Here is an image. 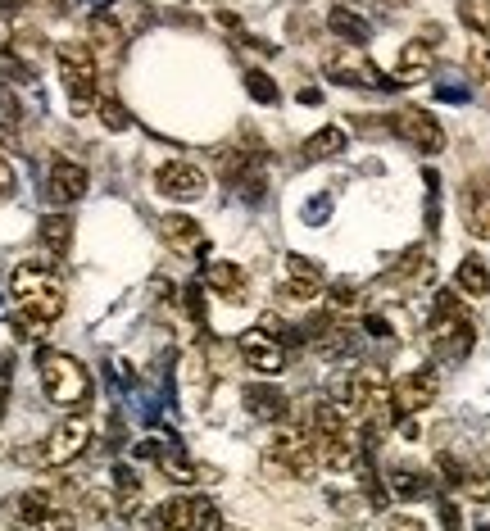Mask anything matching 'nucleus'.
I'll return each instance as SVG.
<instances>
[{
    "label": "nucleus",
    "mask_w": 490,
    "mask_h": 531,
    "mask_svg": "<svg viewBox=\"0 0 490 531\" xmlns=\"http://www.w3.org/2000/svg\"><path fill=\"white\" fill-rule=\"evenodd\" d=\"M46 196L50 205H73V200L87 196V168L73 164V159H55L46 177Z\"/></svg>",
    "instance_id": "obj_13"
},
{
    "label": "nucleus",
    "mask_w": 490,
    "mask_h": 531,
    "mask_svg": "<svg viewBox=\"0 0 490 531\" xmlns=\"http://www.w3.org/2000/svg\"><path fill=\"white\" fill-rule=\"evenodd\" d=\"M87 46L91 55H96V64H114L118 55H123V46H128V32H123V23L114 19V14H91L87 23Z\"/></svg>",
    "instance_id": "obj_12"
},
{
    "label": "nucleus",
    "mask_w": 490,
    "mask_h": 531,
    "mask_svg": "<svg viewBox=\"0 0 490 531\" xmlns=\"http://www.w3.org/2000/svg\"><path fill=\"white\" fill-rule=\"evenodd\" d=\"M14 191V168H10V159L0 155V196H10Z\"/></svg>",
    "instance_id": "obj_38"
},
{
    "label": "nucleus",
    "mask_w": 490,
    "mask_h": 531,
    "mask_svg": "<svg viewBox=\"0 0 490 531\" xmlns=\"http://www.w3.org/2000/svg\"><path fill=\"white\" fill-rule=\"evenodd\" d=\"M37 377L41 391L55 409H87L91 400V373L64 350H41L37 354Z\"/></svg>",
    "instance_id": "obj_2"
},
{
    "label": "nucleus",
    "mask_w": 490,
    "mask_h": 531,
    "mask_svg": "<svg viewBox=\"0 0 490 531\" xmlns=\"http://www.w3.org/2000/svg\"><path fill=\"white\" fill-rule=\"evenodd\" d=\"M273 459L282 463L291 477H314L318 468V445L304 427H277L273 432Z\"/></svg>",
    "instance_id": "obj_7"
},
{
    "label": "nucleus",
    "mask_w": 490,
    "mask_h": 531,
    "mask_svg": "<svg viewBox=\"0 0 490 531\" xmlns=\"http://www.w3.org/2000/svg\"><path fill=\"white\" fill-rule=\"evenodd\" d=\"M286 268H291V277H300V282H323V264H318V259L291 255V259H286Z\"/></svg>",
    "instance_id": "obj_32"
},
{
    "label": "nucleus",
    "mask_w": 490,
    "mask_h": 531,
    "mask_svg": "<svg viewBox=\"0 0 490 531\" xmlns=\"http://www.w3.org/2000/svg\"><path fill=\"white\" fill-rule=\"evenodd\" d=\"M332 305H336V309H359V305H363V295L354 291L350 282H336V286H332Z\"/></svg>",
    "instance_id": "obj_35"
},
{
    "label": "nucleus",
    "mask_w": 490,
    "mask_h": 531,
    "mask_svg": "<svg viewBox=\"0 0 490 531\" xmlns=\"http://www.w3.org/2000/svg\"><path fill=\"white\" fill-rule=\"evenodd\" d=\"M200 286H209V291H218L223 300H245V286H250V277H245V268L241 264H209L205 268V282Z\"/></svg>",
    "instance_id": "obj_18"
},
{
    "label": "nucleus",
    "mask_w": 490,
    "mask_h": 531,
    "mask_svg": "<svg viewBox=\"0 0 490 531\" xmlns=\"http://www.w3.org/2000/svg\"><path fill=\"white\" fill-rule=\"evenodd\" d=\"M432 73V46H422V41H409L400 50V64H395V78L400 82H418Z\"/></svg>",
    "instance_id": "obj_21"
},
{
    "label": "nucleus",
    "mask_w": 490,
    "mask_h": 531,
    "mask_svg": "<svg viewBox=\"0 0 490 531\" xmlns=\"http://www.w3.org/2000/svg\"><path fill=\"white\" fill-rule=\"evenodd\" d=\"M55 273H50L46 264H37V259H28V264H19L10 273V295L19 300V305H28V300H37V295L55 291Z\"/></svg>",
    "instance_id": "obj_16"
},
{
    "label": "nucleus",
    "mask_w": 490,
    "mask_h": 531,
    "mask_svg": "<svg viewBox=\"0 0 490 531\" xmlns=\"http://www.w3.org/2000/svg\"><path fill=\"white\" fill-rule=\"evenodd\" d=\"M318 295H323V282H300V277L282 282V300H286V305H314Z\"/></svg>",
    "instance_id": "obj_30"
},
{
    "label": "nucleus",
    "mask_w": 490,
    "mask_h": 531,
    "mask_svg": "<svg viewBox=\"0 0 490 531\" xmlns=\"http://www.w3.org/2000/svg\"><path fill=\"white\" fill-rule=\"evenodd\" d=\"M386 531H427V527H422L418 518H404V513H400V518H391V522H386Z\"/></svg>",
    "instance_id": "obj_39"
},
{
    "label": "nucleus",
    "mask_w": 490,
    "mask_h": 531,
    "mask_svg": "<svg viewBox=\"0 0 490 531\" xmlns=\"http://www.w3.org/2000/svg\"><path fill=\"white\" fill-rule=\"evenodd\" d=\"M327 78L341 82V87H368V91H377L386 82L382 73H377L373 59L354 55V50H336V55H327Z\"/></svg>",
    "instance_id": "obj_10"
},
{
    "label": "nucleus",
    "mask_w": 490,
    "mask_h": 531,
    "mask_svg": "<svg viewBox=\"0 0 490 531\" xmlns=\"http://www.w3.org/2000/svg\"><path fill=\"white\" fill-rule=\"evenodd\" d=\"M459 14H463V23H468L477 37L490 41V0H463Z\"/></svg>",
    "instance_id": "obj_27"
},
{
    "label": "nucleus",
    "mask_w": 490,
    "mask_h": 531,
    "mask_svg": "<svg viewBox=\"0 0 490 531\" xmlns=\"http://www.w3.org/2000/svg\"><path fill=\"white\" fill-rule=\"evenodd\" d=\"M441 37H445V28H441V23H427V28L418 32V41H422V46H441Z\"/></svg>",
    "instance_id": "obj_37"
},
{
    "label": "nucleus",
    "mask_w": 490,
    "mask_h": 531,
    "mask_svg": "<svg viewBox=\"0 0 490 531\" xmlns=\"http://www.w3.org/2000/svg\"><path fill=\"white\" fill-rule=\"evenodd\" d=\"M155 187L164 191L168 200H200L209 182H205V173H200L196 164H187V159H168V164H159Z\"/></svg>",
    "instance_id": "obj_8"
},
{
    "label": "nucleus",
    "mask_w": 490,
    "mask_h": 531,
    "mask_svg": "<svg viewBox=\"0 0 490 531\" xmlns=\"http://www.w3.org/2000/svg\"><path fill=\"white\" fill-rule=\"evenodd\" d=\"M459 491L468 495V500H490V472H481V468L463 472V477H459Z\"/></svg>",
    "instance_id": "obj_31"
},
{
    "label": "nucleus",
    "mask_w": 490,
    "mask_h": 531,
    "mask_svg": "<svg viewBox=\"0 0 490 531\" xmlns=\"http://www.w3.org/2000/svg\"><path fill=\"white\" fill-rule=\"evenodd\" d=\"M87 445H91V423L82 418V413H69V418L46 436V445H41V463H46V468H64V463H73Z\"/></svg>",
    "instance_id": "obj_6"
},
{
    "label": "nucleus",
    "mask_w": 490,
    "mask_h": 531,
    "mask_svg": "<svg viewBox=\"0 0 490 531\" xmlns=\"http://www.w3.org/2000/svg\"><path fill=\"white\" fill-rule=\"evenodd\" d=\"M454 286L463 295H472V300H481V295H490V268L481 259H463L459 273H454Z\"/></svg>",
    "instance_id": "obj_22"
},
{
    "label": "nucleus",
    "mask_w": 490,
    "mask_h": 531,
    "mask_svg": "<svg viewBox=\"0 0 490 531\" xmlns=\"http://www.w3.org/2000/svg\"><path fill=\"white\" fill-rule=\"evenodd\" d=\"M159 232H164V241L177 250V255H187V259H196V255L209 250L205 227H200L196 218H187V214H164L159 218Z\"/></svg>",
    "instance_id": "obj_14"
},
{
    "label": "nucleus",
    "mask_w": 490,
    "mask_h": 531,
    "mask_svg": "<svg viewBox=\"0 0 490 531\" xmlns=\"http://www.w3.org/2000/svg\"><path fill=\"white\" fill-rule=\"evenodd\" d=\"M159 459H164V472L173 477V482H196V477H200V468L182 450H164Z\"/></svg>",
    "instance_id": "obj_29"
},
{
    "label": "nucleus",
    "mask_w": 490,
    "mask_h": 531,
    "mask_svg": "<svg viewBox=\"0 0 490 531\" xmlns=\"http://www.w3.org/2000/svg\"><path fill=\"white\" fill-rule=\"evenodd\" d=\"M37 236H41V246H46L50 255H69V246H73V218L69 214H46V218H41V227H37Z\"/></svg>",
    "instance_id": "obj_20"
},
{
    "label": "nucleus",
    "mask_w": 490,
    "mask_h": 531,
    "mask_svg": "<svg viewBox=\"0 0 490 531\" xmlns=\"http://www.w3.org/2000/svg\"><path fill=\"white\" fill-rule=\"evenodd\" d=\"M341 404L350 409L354 423L363 427H391L395 409H391V382L377 364H359L345 373L341 382Z\"/></svg>",
    "instance_id": "obj_1"
},
{
    "label": "nucleus",
    "mask_w": 490,
    "mask_h": 531,
    "mask_svg": "<svg viewBox=\"0 0 490 531\" xmlns=\"http://www.w3.org/2000/svg\"><path fill=\"white\" fill-rule=\"evenodd\" d=\"M0 73H5V82H14V87H23V82H32V78H37L28 59H23V55H14V50H0Z\"/></svg>",
    "instance_id": "obj_28"
},
{
    "label": "nucleus",
    "mask_w": 490,
    "mask_h": 531,
    "mask_svg": "<svg viewBox=\"0 0 490 531\" xmlns=\"http://www.w3.org/2000/svg\"><path fill=\"white\" fill-rule=\"evenodd\" d=\"M436 373H404L400 382H391V409L395 418H413V413H422L427 404L436 400Z\"/></svg>",
    "instance_id": "obj_9"
},
{
    "label": "nucleus",
    "mask_w": 490,
    "mask_h": 531,
    "mask_svg": "<svg viewBox=\"0 0 490 531\" xmlns=\"http://www.w3.org/2000/svg\"><path fill=\"white\" fill-rule=\"evenodd\" d=\"M28 531H78V522H73L69 518V513H59V509H50L46 513V518H41V522H32V527Z\"/></svg>",
    "instance_id": "obj_34"
},
{
    "label": "nucleus",
    "mask_w": 490,
    "mask_h": 531,
    "mask_svg": "<svg viewBox=\"0 0 490 531\" xmlns=\"http://www.w3.org/2000/svg\"><path fill=\"white\" fill-rule=\"evenodd\" d=\"M341 150H345V132L336 128V123L304 141V159H332V155H341Z\"/></svg>",
    "instance_id": "obj_24"
},
{
    "label": "nucleus",
    "mask_w": 490,
    "mask_h": 531,
    "mask_svg": "<svg viewBox=\"0 0 490 531\" xmlns=\"http://www.w3.org/2000/svg\"><path fill=\"white\" fill-rule=\"evenodd\" d=\"M441 518H445V527H459V513H454V504H445Z\"/></svg>",
    "instance_id": "obj_40"
},
{
    "label": "nucleus",
    "mask_w": 490,
    "mask_h": 531,
    "mask_svg": "<svg viewBox=\"0 0 490 531\" xmlns=\"http://www.w3.org/2000/svg\"><path fill=\"white\" fill-rule=\"evenodd\" d=\"M382 5H391V10H404V5H409V0H382Z\"/></svg>",
    "instance_id": "obj_41"
},
{
    "label": "nucleus",
    "mask_w": 490,
    "mask_h": 531,
    "mask_svg": "<svg viewBox=\"0 0 490 531\" xmlns=\"http://www.w3.org/2000/svg\"><path fill=\"white\" fill-rule=\"evenodd\" d=\"M37 5H50V10H59V5H64V0H37Z\"/></svg>",
    "instance_id": "obj_42"
},
{
    "label": "nucleus",
    "mask_w": 490,
    "mask_h": 531,
    "mask_svg": "<svg viewBox=\"0 0 490 531\" xmlns=\"http://www.w3.org/2000/svg\"><path fill=\"white\" fill-rule=\"evenodd\" d=\"M432 345L436 354H445V359H463V354L472 350V341H477V327H472V314L459 305V295L445 291L441 300H436V314H432Z\"/></svg>",
    "instance_id": "obj_4"
},
{
    "label": "nucleus",
    "mask_w": 490,
    "mask_h": 531,
    "mask_svg": "<svg viewBox=\"0 0 490 531\" xmlns=\"http://www.w3.org/2000/svg\"><path fill=\"white\" fill-rule=\"evenodd\" d=\"M463 218L477 241H490V182L486 177H468L463 187Z\"/></svg>",
    "instance_id": "obj_15"
},
{
    "label": "nucleus",
    "mask_w": 490,
    "mask_h": 531,
    "mask_svg": "<svg viewBox=\"0 0 490 531\" xmlns=\"http://www.w3.org/2000/svg\"><path fill=\"white\" fill-rule=\"evenodd\" d=\"M155 522H159V531H196L200 527V500H191V495H173V500L159 504Z\"/></svg>",
    "instance_id": "obj_17"
},
{
    "label": "nucleus",
    "mask_w": 490,
    "mask_h": 531,
    "mask_svg": "<svg viewBox=\"0 0 490 531\" xmlns=\"http://www.w3.org/2000/svg\"><path fill=\"white\" fill-rule=\"evenodd\" d=\"M241 354H245V364L259 368V373H282L286 368V345H282V336H273L268 327H250V332L241 336Z\"/></svg>",
    "instance_id": "obj_11"
},
{
    "label": "nucleus",
    "mask_w": 490,
    "mask_h": 531,
    "mask_svg": "<svg viewBox=\"0 0 490 531\" xmlns=\"http://www.w3.org/2000/svg\"><path fill=\"white\" fill-rule=\"evenodd\" d=\"M391 132L404 141V146H413V150H422V155H441L445 150V132H441V123H436L427 109H418V105H400L391 118Z\"/></svg>",
    "instance_id": "obj_5"
},
{
    "label": "nucleus",
    "mask_w": 490,
    "mask_h": 531,
    "mask_svg": "<svg viewBox=\"0 0 490 531\" xmlns=\"http://www.w3.org/2000/svg\"><path fill=\"white\" fill-rule=\"evenodd\" d=\"M245 409L264 418V423H277V418H286L291 404H286V395L277 386H245Z\"/></svg>",
    "instance_id": "obj_19"
},
{
    "label": "nucleus",
    "mask_w": 490,
    "mask_h": 531,
    "mask_svg": "<svg viewBox=\"0 0 490 531\" xmlns=\"http://www.w3.org/2000/svg\"><path fill=\"white\" fill-rule=\"evenodd\" d=\"M96 114H100V123H105L109 132H128L132 128V114L123 109V100H118V96H100L96 100Z\"/></svg>",
    "instance_id": "obj_26"
},
{
    "label": "nucleus",
    "mask_w": 490,
    "mask_h": 531,
    "mask_svg": "<svg viewBox=\"0 0 490 531\" xmlns=\"http://www.w3.org/2000/svg\"><path fill=\"white\" fill-rule=\"evenodd\" d=\"M55 64H59V78H64L69 96H73V114L78 118L96 114L100 64H96V55H91V46H82V41H64V46L55 50Z\"/></svg>",
    "instance_id": "obj_3"
},
{
    "label": "nucleus",
    "mask_w": 490,
    "mask_h": 531,
    "mask_svg": "<svg viewBox=\"0 0 490 531\" xmlns=\"http://www.w3.org/2000/svg\"><path fill=\"white\" fill-rule=\"evenodd\" d=\"M19 123H23V105L10 87H0V141H19Z\"/></svg>",
    "instance_id": "obj_25"
},
{
    "label": "nucleus",
    "mask_w": 490,
    "mask_h": 531,
    "mask_svg": "<svg viewBox=\"0 0 490 531\" xmlns=\"http://www.w3.org/2000/svg\"><path fill=\"white\" fill-rule=\"evenodd\" d=\"M187 309H191V318H205V295H200V286H187Z\"/></svg>",
    "instance_id": "obj_36"
},
{
    "label": "nucleus",
    "mask_w": 490,
    "mask_h": 531,
    "mask_svg": "<svg viewBox=\"0 0 490 531\" xmlns=\"http://www.w3.org/2000/svg\"><path fill=\"white\" fill-rule=\"evenodd\" d=\"M245 87H250V96L264 100V105H273L277 100V82H268L264 73H245Z\"/></svg>",
    "instance_id": "obj_33"
},
{
    "label": "nucleus",
    "mask_w": 490,
    "mask_h": 531,
    "mask_svg": "<svg viewBox=\"0 0 490 531\" xmlns=\"http://www.w3.org/2000/svg\"><path fill=\"white\" fill-rule=\"evenodd\" d=\"M327 23H332V32L341 41H350V46H363V41H368V19H359V14L345 10V5H341V10H332V19H327Z\"/></svg>",
    "instance_id": "obj_23"
}]
</instances>
